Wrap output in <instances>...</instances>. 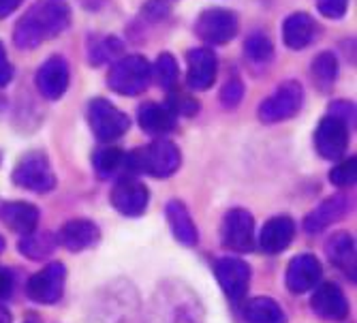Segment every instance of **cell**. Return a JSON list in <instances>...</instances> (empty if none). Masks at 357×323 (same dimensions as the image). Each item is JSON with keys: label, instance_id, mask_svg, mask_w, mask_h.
<instances>
[{"label": "cell", "instance_id": "34", "mask_svg": "<svg viewBox=\"0 0 357 323\" xmlns=\"http://www.w3.org/2000/svg\"><path fill=\"white\" fill-rule=\"evenodd\" d=\"M349 0H317V9L321 15H326L330 20H338L347 13Z\"/></svg>", "mask_w": 357, "mask_h": 323}, {"label": "cell", "instance_id": "32", "mask_svg": "<svg viewBox=\"0 0 357 323\" xmlns=\"http://www.w3.org/2000/svg\"><path fill=\"white\" fill-rule=\"evenodd\" d=\"M357 180V160L351 156L347 160H340L338 165L332 167L330 172V182L340 186V188H347V186H353Z\"/></svg>", "mask_w": 357, "mask_h": 323}, {"label": "cell", "instance_id": "21", "mask_svg": "<svg viewBox=\"0 0 357 323\" xmlns=\"http://www.w3.org/2000/svg\"><path fill=\"white\" fill-rule=\"evenodd\" d=\"M349 200L344 195H334L330 200H326L323 204H319L306 218H304V230L308 234H321L328 227H332L334 223H338L340 218H344V214L349 212Z\"/></svg>", "mask_w": 357, "mask_h": 323}, {"label": "cell", "instance_id": "15", "mask_svg": "<svg viewBox=\"0 0 357 323\" xmlns=\"http://www.w3.org/2000/svg\"><path fill=\"white\" fill-rule=\"evenodd\" d=\"M37 88L43 99L58 101L69 88V64L62 56L47 58L37 71Z\"/></svg>", "mask_w": 357, "mask_h": 323}, {"label": "cell", "instance_id": "22", "mask_svg": "<svg viewBox=\"0 0 357 323\" xmlns=\"http://www.w3.org/2000/svg\"><path fill=\"white\" fill-rule=\"evenodd\" d=\"M317 22L308 13H294L282 24V41L289 50H304L312 43Z\"/></svg>", "mask_w": 357, "mask_h": 323}, {"label": "cell", "instance_id": "7", "mask_svg": "<svg viewBox=\"0 0 357 323\" xmlns=\"http://www.w3.org/2000/svg\"><path fill=\"white\" fill-rule=\"evenodd\" d=\"M11 178L20 188L32 193H50L56 186V176L43 152H28L24 158H20Z\"/></svg>", "mask_w": 357, "mask_h": 323}, {"label": "cell", "instance_id": "37", "mask_svg": "<svg viewBox=\"0 0 357 323\" xmlns=\"http://www.w3.org/2000/svg\"><path fill=\"white\" fill-rule=\"evenodd\" d=\"M353 110H355L353 103H347V101H338V103H332L330 105V114L336 116V118H340L344 124H349V122L353 124V116H355Z\"/></svg>", "mask_w": 357, "mask_h": 323}, {"label": "cell", "instance_id": "5", "mask_svg": "<svg viewBox=\"0 0 357 323\" xmlns=\"http://www.w3.org/2000/svg\"><path fill=\"white\" fill-rule=\"evenodd\" d=\"M304 103V88L300 82L289 80L280 84L268 99L259 105V120L266 124H276L294 118Z\"/></svg>", "mask_w": 357, "mask_h": 323}, {"label": "cell", "instance_id": "16", "mask_svg": "<svg viewBox=\"0 0 357 323\" xmlns=\"http://www.w3.org/2000/svg\"><path fill=\"white\" fill-rule=\"evenodd\" d=\"M310 308L321 317L338 321L349 315V302L342 289L336 283H319L310 300Z\"/></svg>", "mask_w": 357, "mask_h": 323}, {"label": "cell", "instance_id": "20", "mask_svg": "<svg viewBox=\"0 0 357 323\" xmlns=\"http://www.w3.org/2000/svg\"><path fill=\"white\" fill-rule=\"evenodd\" d=\"M218 71V60L210 47H195L188 52V86L192 90H208Z\"/></svg>", "mask_w": 357, "mask_h": 323}, {"label": "cell", "instance_id": "36", "mask_svg": "<svg viewBox=\"0 0 357 323\" xmlns=\"http://www.w3.org/2000/svg\"><path fill=\"white\" fill-rule=\"evenodd\" d=\"M13 77V67H11V62L7 58V50L5 45L0 43V88H5Z\"/></svg>", "mask_w": 357, "mask_h": 323}, {"label": "cell", "instance_id": "41", "mask_svg": "<svg viewBox=\"0 0 357 323\" xmlns=\"http://www.w3.org/2000/svg\"><path fill=\"white\" fill-rule=\"evenodd\" d=\"M3 250H5V238L0 236V253H3Z\"/></svg>", "mask_w": 357, "mask_h": 323}, {"label": "cell", "instance_id": "19", "mask_svg": "<svg viewBox=\"0 0 357 323\" xmlns=\"http://www.w3.org/2000/svg\"><path fill=\"white\" fill-rule=\"evenodd\" d=\"M39 208L28 202H5L0 204V223L20 236H28L37 232L39 225Z\"/></svg>", "mask_w": 357, "mask_h": 323}, {"label": "cell", "instance_id": "9", "mask_svg": "<svg viewBox=\"0 0 357 323\" xmlns=\"http://www.w3.org/2000/svg\"><path fill=\"white\" fill-rule=\"evenodd\" d=\"M195 32L204 43L225 45L238 35V17L229 9H206L195 22Z\"/></svg>", "mask_w": 357, "mask_h": 323}, {"label": "cell", "instance_id": "24", "mask_svg": "<svg viewBox=\"0 0 357 323\" xmlns=\"http://www.w3.org/2000/svg\"><path fill=\"white\" fill-rule=\"evenodd\" d=\"M167 220H169V227L172 234L178 242H182L184 246H195L199 242V232H197V225L192 223L190 212L186 210V206L178 200L169 202L165 208Z\"/></svg>", "mask_w": 357, "mask_h": 323}, {"label": "cell", "instance_id": "10", "mask_svg": "<svg viewBox=\"0 0 357 323\" xmlns=\"http://www.w3.org/2000/svg\"><path fill=\"white\" fill-rule=\"evenodd\" d=\"M109 202L120 214L137 218L146 212V208L150 204V190L144 182L135 180L131 176H122L116 180V184L109 193Z\"/></svg>", "mask_w": 357, "mask_h": 323}, {"label": "cell", "instance_id": "33", "mask_svg": "<svg viewBox=\"0 0 357 323\" xmlns=\"http://www.w3.org/2000/svg\"><path fill=\"white\" fill-rule=\"evenodd\" d=\"M242 96H244V84L238 77H231L220 90V103L231 110V107H238Z\"/></svg>", "mask_w": 357, "mask_h": 323}, {"label": "cell", "instance_id": "25", "mask_svg": "<svg viewBox=\"0 0 357 323\" xmlns=\"http://www.w3.org/2000/svg\"><path fill=\"white\" fill-rule=\"evenodd\" d=\"M94 170L99 174L103 180H109V178H122L128 174V167H126V152H122L120 148L116 146H105L101 150H96L94 154Z\"/></svg>", "mask_w": 357, "mask_h": 323}, {"label": "cell", "instance_id": "26", "mask_svg": "<svg viewBox=\"0 0 357 323\" xmlns=\"http://www.w3.org/2000/svg\"><path fill=\"white\" fill-rule=\"evenodd\" d=\"M328 257L336 268L344 270L347 274L351 272V278L355 276V240L351 234L347 232L334 234L332 240L328 242Z\"/></svg>", "mask_w": 357, "mask_h": 323}, {"label": "cell", "instance_id": "29", "mask_svg": "<svg viewBox=\"0 0 357 323\" xmlns=\"http://www.w3.org/2000/svg\"><path fill=\"white\" fill-rule=\"evenodd\" d=\"M244 52L246 56L252 60V62H270L272 56H274V45L270 41L268 35H264V32H255V35H250L244 43Z\"/></svg>", "mask_w": 357, "mask_h": 323}, {"label": "cell", "instance_id": "6", "mask_svg": "<svg viewBox=\"0 0 357 323\" xmlns=\"http://www.w3.org/2000/svg\"><path fill=\"white\" fill-rule=\"evenodd\" d=\"M88 124L99 142H116L126 135L131 120L107 99H92L88 105Z\"/></svg>", "mask_w": 357, "mask_h": 323}, {"label": "cell", "instance_id": "39", "mask_svg": "<svg viewBox=\"0 0 357 323\" xmlns=\"http://www.w3.org/2000/svg\"><path fill=\"white\" fill-rule=\"evenodd\" d=\"M22 3H24V0H0V20L11 15Z\"/></svg>", "mask_w": 357, "mask_h": 323}, {"label": "cell", "instance_id": "35", "mask_svg": "<svg viewBox=\"0 0 357 323\" xmlns=\"http://www.w3.org/2000/svg\"><path fill=\"white\" fill-rule=\"evenodd\" d=\"M174 114H184V116H195L199 110V103L190 99V96H178V99H174V105L169 107Z\"/></svg>", "mask_w": 357, "mask_h": 323}, {"label": "cell", "instance_id": "2", "mask_svg": "<svg viewBox=\"0 0 357 323\" xmlns=\"http://www.w3.org/2000/svg\"><path fill=\"white\" fill-rule=\"evenodd\" d=\"M150 323H204V310L190 289L180 283H169L152 302Z\"/></svg>", "mask_w": 357, "mask_h": 323}, {"label": "cell", "instance_id": "18", "mask_svg": "<svg viewBox=\"0 0 357 323\" xmlns=\"http://www.w3.org/2000/svg\"><path fill=\"white\" fill-rule=\"evenodd\" d=\"M294 236H296V220L287 214H278L264 225L261 234H259V246L268 255H278L289 248V244L294 242Z\"/></svg>", "mask_w": 357, "mask_h": 323}, {"label": "cell", "instance_id": "14", "mask_svg": "<svg viewBox=\"0 0 357 323\" xmlns=\"http://www.w3.org/2000/svg\"><path fill=\"white\" fill-rule=\"evenodd\" d=\"M321 276H323L321 262L314 255L304 253V255H298L291 260V264L287 268L284 283L291 294H306L321 283Z\"/></svg>", "mask_w": 357, "mask_h": 323}, {"label": "cell", "instance_id": "31", "mask_svg": "<svg viewBox=\"0 0 357 323\" xmlns=\"http://www.w3.org/2000/svg\"><path fill=\"white\" fill-rule=\"evenodd\" d=\"M312 75L319 84H334L338 77V60L332 52H321L312 62Z\"/></svg>", "mask_w": 357, "mask_h": 323}, {"label": "cell", "instance_id": "38", "mask_svg": "<svg viewBox=\"0 0 357 323\" xmlns=\"http://www.w3.org/2000/svg\"><path fill=\"white\" fill-rule=\"evenodd\" d=\"M13 294V276L7 268H0V300H7Z\"/></svg>", "mask_w": 357, "mask_h": 323}, {"label": "cell", "instance_id": "27", "mask_svg": "<svg viewBox=\"0 0 357 323\" xmlns=\"http://www.w3.org/2000/svg\"><path fill=\"white\" fill-rule=\"evenodd\" d=\"M246 323H287V315L272 298H252L244 306Z\"/></svg>", "mask_w": 357, "mask_h": 323}, {"label": "cell", "instance_id": "12", "mask_svg": "<svg viewBox=\"0 0 357 323\" xmlns=\"http://www.w3.org/2000/svg\"><path fill=\"white\" fill-rule=\"evenodd\" d=\"M214 274L225 292V296L231 302H240L250 285V266L238 257H220L214 264Z\"/></svg>", "mask_w": 357, "mask_h": 323}, {"label": "cell", "instance_id": "23", "mask_svg": "<svg viewBox=\"0 0 357 323\" xmlns=\"http://www.w3.org/2000/svg\"><path fill=\"white\" fill-rule=\"evenodd\" d=\"M137 122L144 133L160 137L176 126V114L158 103H144L137 112Z\"/></svg>", "mask_w": 357, "mask_h": 323}, {"label": "cell", "instance_id": "40", "mask_svg": "<svg viewBox=\"0 0 357 323\" xmlns=\"http://www.w3.org/2000/svg\"><path fill=\"white\" fill-rule=\"evenodd\" d=\"M0 323H13V317H11V313L0 304Z\"/></svg>", "mask_w": 357, "mask_h": 323}, {"label": "cell", "instance_id": "4", "mask_svg": "<svg viewBox=\"0 0 357 323\" xmlns=\"http://www.w3.org/2000/svg\"><path fill=\"white\" fill-rule=\"evenodd\" d=\"M150 80L152 67L144 56H124L112 67L107 86L122 96H137L150 86Z\"/></svg>", "mask_w": 357, "mask_h": 323}, {"label": "cell", "instance_id": "8", "mask_svg": "<svg viewBox=\"0 0 357 323\" xmlns=\"http://www.w3.org/2000/svg\"><path fill=\"white\" fill-rule=\"evenodd\" d=\"M64 285H67V268L60 262L47 264L41 272L30 276L26 285V296L43 306H52L60 302L64 294Z\"/></svg>", "mask_w": 357, "mask_h": 323}, {"label": "cell", "instance_id": "30", "mask_svg": "<svg viewBox=\"0 0 357 323\" xmlns=\"http://www.w3.org/2000/svg\"><path fill=\"white\" fill-rule=\"evenodd\" d=\"M156 82L163 86L165 90H172L178 84V62L172 54H160L154 62V69H152Z\"/></svg>", "mask_w": 357, "mask_h": 323}, {"label": "cell", "instance_id": "13", "mask_svg": "<svg viewBox=\"0 0 357 323\" xmlns=\"http://www.w3.org/2000/svg\"><path fill=\"white\" fill-rule=\"evenodd\" d=\"M347 146H349V126L332 114L323 118L314 131L317 152L328 160H338L344 156Z\"/></svg>", "mask_w": 357, "mask_h": 323}, {"label": "cell", "instance_id": "1", "mask_svg": "<svg viewBox=\"0 0 357 323\" xmlns=\"http://www.w3.org/2000/svg\"><path fill=\"white\" fill-rule=\"evenodd\" d=\"M71 24L67 0H37L13 30V41L20 50H35L41 43L62 35Z\"/></svg>", "mask_w": 357, "mask_h": 323}, {"label": "cell", "instance_id": "28", "mask_svg": "<svg viewBox=\"0 0 357 323\" xmlns=\"http://www.w3.org/2000/svg\"><path fill=\"white\" fill-rule=\"evenodd\" d=\"M58 246V238L52 236L50 232H43V234H37L32 232L28 236H24L17 244L20 253L24 257H28V260H35V262H41L45 260V257H50Z\"/></svg>", "mask_w": 357, "mask_h": 323}, {"label": "cell", "instance_id": "3", "mask_svg": "<svg viewBox=\"0 0 357 323\" xmlns=\"http://www.w3.org/2000/svg\"><path fill=\"white\" fill-rule=\"evenodd\" d=\"M180 165H182L180 148L167 140H156L146 148L126 152V167L133 174L169 178L180 170Z\"/></svg>", "mask_w": 357, "mask_h": 323}, {"label": "cell", "instance_id": "17", "mask_svg": "<svg viewBox=\"0 0 357 323\" xmlns=\"http://www.w3.org/2000/svg\"><path fill=\"white\" fill-rule=\"evenodd\" d=\"M56 238H58V244H62L67 250L82 253V250L92 248L101 240V232H99V225L88 218H73L62 225V230L58 232Z\"/></svg>", "mask_w": 357, "mask_h": 323}, {"label": "cell", "instance_id": "11", "mask_svg": "<svg viewBox=\"0 0 357 323\" xmlns=\"http://www.w3.org/2000/svg\"><path fill=\"white\" fill-rule=\"evenodd\" d=\"M220 240H222V246L238 250V253L252 250V242H255L252 214L244 208H234L227 212L220 225Z\"/></svg>", "mask_w": 357, "mask_h": 323}]
</instances>
